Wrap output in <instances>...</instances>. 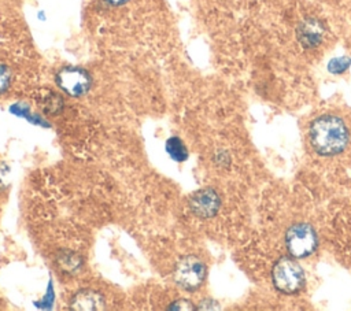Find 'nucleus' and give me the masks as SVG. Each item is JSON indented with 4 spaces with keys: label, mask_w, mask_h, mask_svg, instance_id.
<instances>
[{
    "label": "nucleus",
    "mask_w": 351,
    "mask_h": 311,
    "mask_svg": "<svg viewBox=\"0 0 351 311\" xmlns=\"http://www.w3.org/2000/svg\"><path fill=\"white\" fill-rule=\"evenodd\" d=\"M347 141V126L336 115H321L310 125V142L321 155H336L341 152Z\"/></svg>",
    "instance_id": "1"
},
{
    "label": "nucleus",
    "mask_w": 351,
    "mask_h": 311,
    "mask_svg": "<svg viewBox=\"0 0 351 311\" xmlns=\"http://www.w3.org/2000/svg\"><path fill=\"white\" fill-rule=\"evenodd\" d=\"M273 284L282 293H296L304 285V274L299 263L292 258H280L273 267Z\"/></svg>",
    "instance_id": "2"
},
{
    "label": "nucleus",
    "mask_w": 351,
    "mask_h": 311,
    "mask_svg": "<svg viewBox=\"0 0 351 311\" xmlns=\"http://www.w3.org/2000/svg\"><path fill=\"white\" fill-rule=\"evenodd\" d=\"M173 278L180 288L195 290L206 278V264L197 256H182L174 266Z\"/></svg>",
    "instance_id": "3"
},
{
    "label": "nucleus",
    "mask_w": 351,
    "mask_h": 311,
    "mask_svg": "<svg viewBox=\"0 0 351 311\" xmlns=\"http://www.w3.org/2000/svg\"><path fill=\"white\" fill-rule=\"evenodd\" d=\"M285 245L293 258H306L317 249V233L307 223H296L287 230Z\"/></svg>",
    "instance_id": "4"
},
{
    "label": "nucleus",
    "mask_w": 351,
    "mask_h": 311,
    "mask_svg": "<svg viewBox=\"0 0 351 311\" xmlns=\"http://www.w3.org/2000/svg\"><path fill=\"white\" fill-rule=\"evenodd\" d=\"M56 85L62 92L71 97L86 95L92 86L90 74L78 66H64L55 75Z\"/></svg>",
    "instance_id": "5"
},
{
    "label": "nucleus",
    "mask_w": 351,
    "mask_h": 311,
    "mask_svg": "<svg viewBox=\"0 0 351 311\" xmlns=\"http://www.w3.org/2000/svg\"><path fill=\"white\" fill-rule=\"evenodd\" d=\"M221 206L218 193L211 188H204L192 195L189 200V207L192 212L199 218L214 216Z\"/></svg>",
    "instance_id": "6"
},
{
    "label": "nucleus",
    "mask_w": 351,
    "mask_h": 311,
    "mask_svg": "<svg viewBox=\"0 0 351 311\" xmlns=\"http://www.w3.org/2000/svg\"><path fill=\"white\" fill-rule=\"evenodd\" d=\"M324 36H325V26L318 18H314V16H308L303 19L296 29V37L304 48L318 47L322 42Z\"/></svg>",
    "instance_id": "7"
},
{
    "label": "nucleus",
    "mask_w": 351,
    "mask_h": 311,
    "mask_svg": "<svg viewBox=\"0 0 351 311\" xmlns=\"http://www.w3.org/2000/svg\"><path fill=\"white\" fill-rule=\"evenodd\" d=\"M70 308L73 310H84V311H90V310H103L104 308V299L103 296L92 289H82L78 290L77 293L73 295L70 300Z\"/></svg>",
    "instance_id": "8"
},
{
    "label": "nucleus",
    "mask_w": 351,
    "mask_h": 311,
    "mask_svg": "<svg viewBox=\"0 0 351 311\" xmlns=\"http://www.w3.org/2000/svg\"><path fill=\"white\" fill-rule=\"evenodd\" d=\"M166 151L176 162H184L188 158V151L178 137H170L166 141Z\"/></svg>",
    "instance_id": "9"
},
{
    "label": "nucleus",
    "mask_w": 351,
    "mask_h": 311,
    "mask_svg": "<svg viewBox=\"0 0 351 311\" xmlns=\"http://www.w3.org/2000/svg\"><path fill=\"white\" fill-rule=\"evenodd\" d=\"M351 66V59L348 56L333 58L328 63V71L332 74H343Z\"/></svg>",
    "instance_id": "10"
},
{
    "label": "nucleus",
    "mask_w": 351,
    "mask_h": 311,
    "mask_svg": "<svg viewBox=\"0 0 351 311\" xmlns=\"http://www.w3.org/2000/svg\"><path fill=\"white\" fill-rule=\"evenodd\" d=\"M45 101H47V103L44 104V108H45L47 112H49V114H56V112H59V111L62 110L63 101H62V97H59L58 95L51 93V96L47 97Z\"/></svg>",
    "instance_id": "11"
},
{
    "label": "nucleus",
    "mask_w": 351,
    "mask_h": 311,
    "mask_svg": "<svg viewBox=\"0 0 351 311\" xmlns=\"http://www.w3.org/2000/svg\"><path fill=\"white\" fill-rule=\"evenodd\" d=\"M10 84H11V71L5 64L0 63V95H3L10 88Z\"/></svg>",
    "instance_id": "12"
},
{
    "label": "nucleus",
    "mask_w": 351,
    "mask_h": 311,
    "mask_svg": "<svg viewBox=\"0 0 351 311\" xmlns=\"http://www.w3.org/2000/svg\"><path fill=\"white\" fill-rule=\"evenodd\" d=\"M193 303L191 300L186 299H178L176 301L171 303V306H169V310H174V311H180V310H193Z\"/></svg>",
    "instance_id": "13"
},
{
    "label": "nucleus",
    "mask_w": 351,
    "mask_h": 311,
    "mask_svg": "<svg viewBox=\"0 0 351 311\" xmlns=\"http://www.w3.org/2000/svg\"><path fill=\"white\" fill-rule=\"evenodd\" d=\"M8 177H10V169L5 164L0 163V189L7 185Z\"/></svg>",
    "instance_id": "14"
},
{
    "label": "nucleus",
    "mask_w": 351,
    "mask_h": 311,
    "mask_svg": "<svg viewBox=\"0 0 351 311\" xmlns=\"http://www.w3.org/2000/svg\"><path fill=\"white\" fill-rule=\"evenodd\" d=\"M107 4L110 5H114V7H118V5H123L126 4L129 0H104Z\"/></svg>",
    "instance_id": "15"
}]
</instances>
